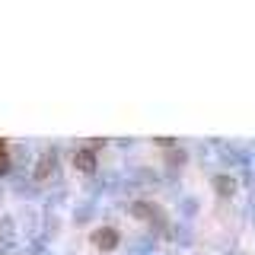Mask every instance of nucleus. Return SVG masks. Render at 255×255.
<instances>
[{
  "label": "nucleus",
  "instance_id": "nucleus-1",
  "mask_svg": "<svg viewBox=\"0 0 255 255\" xmlns=\"http://www.w3.org/2000/svg\"><path fill=\"white\" fill-rule=\"evenodd\" d=\"M93 243L99 246L102 252H112V249H115V246H118V230H112V227H102V230H96Z\"/></svg>",
  "mask_w": 255,
  "mask_h": 255
},
{
  "label": "nucleus",
  "instance_id": "nucleus-2",
  "mask_svg": "<svg viewBox=\"0 0 255 255\" xmlns=\"http://www.w3.org/2000/svg\"><path fill=\"white\" fill-rule=\"evenodd\" d=\"M74 166L80 172H96V153H93V147H83V150H77L74 153Z\"/></svg>",
  "mask_w": 255,
  "mask_h": 255
},
{
  "label": "nucleus",
  "instance_id": "nucleus-3",
  "mask_svg": "<svg viewBox=\"0 0 255 255\" xmlns=\"http://www.w3.org/2000/svg\"><path fill=\"white\" fill-rule=\"evenodd\" d=\"M128 211H131V217H137V220H153L156 217V207L150 201H134Z\"/></svg>",
  "mask_w": 255,
  "mask_h": 255
},
{
  "label": "nucleus",
  "instance_id": "nucleus-4",
  "mask_svg": "<svg viewBox=\"0 0 255 255\" xmlns=\"http://www.w3.org/2000/svg\"><path fill=\"white\" fill-rule=\"evenodd\" d=\"M54 163H58V159H54V153H45L42 159H38V166H35V179H38V182H45L48 175L54 172Z\"/></svg>",
  "mask_w": 255,
  "mask_h": 255
},
{
  "label": "nucleus",
  "instance_id": "nucleus-5",
  "mask_svg": "<svg viewBox=\"0 0 255 255\" xmlns=\"http://www.w3.org/2000/svg\"><path fill=\"white\" fill-rule=\"evenodd\" d=\"M214 188H217V195H233V188H236V182L230 179V175H217V179H214Z\"/></svg>",
  "mask_w": 255,
  "mask_h": 255
},
{
  "label": "nucleus",
  "instance_id": "nucleus-6",
  "mask_svg": "<svg viewBox=\"0 0 255 255\" xmlns=\"http://www.w3.org/2000/svg\"><path fill=\"white\" fill-rule=\"evenodd\" d=\"M6 169H10V156H6V147H3V140H0V175H3Z\"/></svg>",
  "mask_w": 255,
  "mask_h": 255
},
{
  "label": "nucleus",
  "instance_id": "nucleus-7",
  "mask_svg": "<svg viewBox=\"0 0 255 255\" xmlns=\"http://www.w3.org/2000/svg\"><path fill=\"white\" fill-rule=\"evenodd\" d=\"M169 163L175 166V163H185V153H182V150H172L169 153Z\"/></svg>",
  "mask_w": 255,
  "mask_h": 255
}]
</instances>
